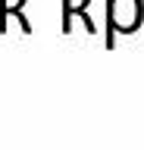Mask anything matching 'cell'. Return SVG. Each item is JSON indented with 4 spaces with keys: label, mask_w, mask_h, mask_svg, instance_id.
Masks as SVG:
<instances>
[{
    "label": "cell",
    "mask_w": 144,
    "mask_h": 150,
    "mask_svg": "<svg viewBox=\"0 0 144 150\" xmlns=\"http://www.w3.org/2000/svg\"><path fill=\"white\" fill-rule=\"evenodd\" d=\"M88 3H91V0H82V6H75L72 0H63V35L72 31V19H75V16H82V25H85L88 35H94V31H97L94 19L88 16Z\"/></svg>",
    "instance_id": "2"
},
{
    "label": "cell",
    "mask_w": 144,
    "mask_h": 150,
    "mask_svg": "<svg viewBox=\"0 0 144 150\" xmlns=\"http://www.w3.org/2000/svg\"><path fill=\"white\" fill-rule=\"evenodd\" d=\"M25 3H28V0H16V6H6V0H0V35H6V22H10V19L19 22L22 35H31V22L25 19V13H22Z\"/></svg>",
    "instance_id": "3"
},
{
    "label": "cell",
    "mask_w": 144,
    "mask_h": 150,
    "mask_svg": "<svg viewBox=\"0 0 144 150\" xmlns=\"http://www.w3.org/2000/svg\"><path fill=\"white\" fill-rule=\"evenodd\" d=\"M141 19H144L141 0H106V50H113L116 35L138 31Z\"/></svg>",
    "instance_id": "1"
}]
</instances>
